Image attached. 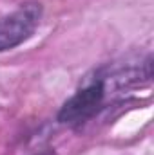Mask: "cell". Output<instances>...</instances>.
<instances>
[{"label": "cell", "mask_w": 154, "mask_h": 155, "mask_svg": "<svg viewBox=\"0 0 154 155\" xmlns=\"http://www.w3.org/2000/svg\"><path fill=\"white\" fill-rule=\"evenodd\" d=\"M42 18L38 2H26L13 13L0 18V52L11 51L33 36Z\"/></svg>", "instance_id": "obj_2"}, {"label": "cell", "mask_w": 154, "mask_h": 155, "mask_svg": "<svg viewBox=\"0 0 154 155\" xmlns=\"http://www.w3.org/2000/svg\"><path fill=\"white\" fill-rule=\"evenodd\" d=\"M107 96V88L103 79L98 76L91 83L82 87L75 96H71L64 107L58 112V123L67 124V126H82L89 119L98 114V110L103 107Z\"/></svg>", "instance_id": "obj_1"}]
</instances>
